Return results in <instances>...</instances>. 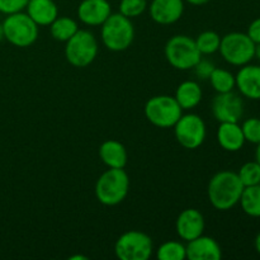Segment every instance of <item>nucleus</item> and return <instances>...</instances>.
<instances>
[{
	"label": "nucleus",
	"mask_w": 260,
	"mask_h": 260,
	"mask_svg": "<svg viewBox=\"0 0 260 260\" xmlns=\"http://www.w3.org/2000/svg\"><path fill=\"white\" fill-rule=\"evenodd\" d=\"M156 258L159 260H184L187 259V249L180 241H165L157 248Z\"/></svg>",
	"instance_id": "obj_24"
},
{
	"label": "nucleus",
	"mask_w": 260,
	"mask_h": 260,
	"mask_svg": "<svg viewBox=\"0 0 260 260\" xmlns=\"http://www.w3.org/2000/svg\"><path fill=\"white\" fill-rule=\"evenodd\" d=\"M149 12L151 19L157 24H174L183 17L184 0H152Z\"/></svg>",
	"instance_id": "obj_13"
},
{
	"label": "nucleus",
	"mask_w": 260,
	"mask_h": 260,
	"mask_svg": "<svg viewBox=\"0 0 260 260\" xmlns=\"http://www.w3.org/2000/svg\"><path fill=\"white\" fill-rule=\"evenodd\" d=\"M3 24L4 38L15 47H29L37 41L40 29L27 13L18 12L7 15Z\"/></svg>",
	"instance_id": "obj_4"
},
{
	"label": "nucleus",
	"mask_w": 260,
	"mask_h": 260,
	"mask_svg": "<svg viewBox=\"0 0 260 260\" xmlns=\"http://www.w3.org/2000/svg\"><path fill=\"white\" fill-rule=\"evenodd\" d=\"M239 203L246 215L260 217V184L244 187Z\"/></svg>",
	"instance_id": "obj_22"
},
{
	"label": "nucleus",
	"mask_w": 260,
	"mask_h": 260,
	"mask_svg": "<svg viewBox=\"0 0 260 260\" xmlns=\"http://www.w3.org/2000/svg\"><path fill=\"white\" fill-rule=\"evenodd\" d=\"M255 249H256V251L260 254V233L256 235V238H255Z\"/></svg>",
	"instance_id": "obj_33"
},
{
	"label": "nucleus",
	"mask_w": 260,
	"mask_h": 260,
	"mask_svg": "<svg viewBox=\"0 0 260 260\" xmlns=\"http://www.w3.org/2000/svg\"><path fill=\"white\" fill-rule=\"evenodd\" d=\"M255 160L260 164V142L256 145V151H255Z\"/></svg>",
	"instance_id": "obj_34"
},
{
	"label": "nucleus",
	"mask_w": 260,
	"mask_h": 260,
	"mask_svg": "<svg viewBox=\"0 0 260 260\" xmlns=\"http://www.w3.org/2000/svg\"><path fill=\"white\" fill-rule=\"evenodd\" d=\"M103 45L113 52H122L131 47L135 40V27L131 19L121 13H112L102 24Z\"/></svg>",
	"instance_id": "obj_3"
},
{
	"label": "nucleus",
	"mask_w": 260,
	"mask_h": 260,
	"mask_svg": "<svg viewBox=\"0 0 260 260\" xmlns=\"http://www.w3.org/2000/svg\"><path fill=\"white\" fill-rule=\"evenodd\" d=\"M29 0H0V13L3 14H13V13L23 12Z\"/></svg>",
	"instance_id": "obj_29"
},
{
	"label": "nucleus",
	"mask_w": 260,
	"mask_h": 260,
	"mask_svg": "<svg viewBox=\"0 0 260 260\" xmlns=\"http://www.w3.org/2000/svg\"><path fill=\"white\" fill-rule=\"evenodd\" d=\"M99 157L108 168L124 169L128 160V154L123 144L117 140H107L99 147Z\"/></svg>",
	"instance_id": "obj_18"
},
{
	"label": "nucleus",
	"mask_w": 260,
	"mask_h": 260,
	"mask_svg": "<svg viewBox=\"0 0 260 260\" xmlns=\"http://www.w3.org/2000/svg\"><path fill=\"white\" fill-rule=\"evenodd\" d=\"M147 9V0H121L119 2V13L124 17L137 18L144 14Z\"/></svg>",
	"instance_id": "obj_27"
},
{
	"label": "nucleus",
	"mask_w": 260,
	"mask_h": 260,
	"mask_svg": "<svg viewBox=\"0 0 260 260\" xmlns=\"http://www.w3.org/2000/svg\"><path fill=\"white\" fill-rule=\"evenodd\" d=\"M206 222L202 213L196 208H187L182 211L175 221V231L184 241H190L205 233Z\"/></svg>",
	"instance_id": "obj_12"
},
{
	"label": "nucleus",
	"mask_w": 260,
	"mask_h": 260,
	"mask_svg": "<svg viewBox=\"0 0 260 260\" xmlns=\"http://www.w3.org/2000/svg\"><path fill=\"white\" fill-rule=\"evenodd\" d=\"M243 189L244 185L238 173L222 170L216 173L208 183V201L216 210L229 211L238 205Z\"/></svg>",
	"instance_id": "obj_1"
},
{
	"label": "nucleus",
	"mask_w": 260,
	"mask_h": 260,
	"mask_svg": "<svg viewBox=\"0 0 260 260\" xmlns=\"http://www.w3.org/2000/svg\"><path fill=\"white\" fill-rule=\"evenodd\" d=\"M4 40V30H3V24L0 23V41Z\"/></svg>",
	"instance_id": "obj_37"
},
{
	"label": "nucleus",
	"mask_w": 260,
	"mask_h": 260,
	"mask_svg": "<svg viewBox=\"0 0 260 260\" xmlns=\"http://www.w3.org/2000/svg\"><path fill=\"white\" fill-rule=\"evenodd\" d=\"M145 117L147 121L159 128L174 127L182 117L183 109L177 99L170 95H155L145 104Z\"/></svg>",
	"instance_id": "obj_7"
},
{
	"label": "nucleus",
	"mask_w": 260,
	"mask_h": 260,
	"mask_svg": "<svg viewBox=\"0 0 260 260\" xmlns=\"http://www.w3.org/2000/svg\"><path fill=\"white\" fill-rule=\"evenodd\" d=\"M246 35L250 37V40L253 41L254 43H260V18H256L253 22L249 24L248 32Z\"/></svg>",
	"instance_id": "obj_31"
},
{
	"label": "nucleus",
	"mask_w": 260,
	"mask_h": 260,
	"mask_svg": "<svg viewBox=\"0 0 260 260\" xmlns=\"http://www.w3.org/2000/svg\"><path fill=\"white\" fill-rule=\"evenodd\" d=\"M129 190V177L124 169L109 168L95 183V197L104 206H117L126 200Z\"/></svg>",
	"instance_id": "obj_2"
},
{
	"label": "nucleus",
	"mask_w": 260,
	"mask_h": 260,
	"mask_svg": "<svg viewBox=\"0 0 260 260\" xmlns=\"http://www.w3.org/2000/svg\"><path fill=\"white\" fill-rule=\"evenodd\" d=\"M217 141L223 150L236 152L243 149L245 144L241 126L239 122H222L217 128Z\"/></svg>",
	"instance_id": "obj_17"
},
{
	"label": "nucleus",
	"mask_w": 260,
	"mask_h": 260,
	"mask_svg": "<svg viewBox=\"0 0 260 260\" xmlns=\"http://www.w3.org/2000/svg\"><path fill=\"white\" fill-rule=\"evenodd\" d=\"M184 2H187L188 4H190V5H196V7H200V5L207 4L210 0H184Z\"/></svg>",
	"instance_id": "obj_32"
},
{
	"label": "nucleus",
	"mask_w": 260,
	"mask_h": 260,
	"mask_svg": "<svg viewBox=\"0 0 260 260\" xmlns=\"http://www.w3.org/2000/svg\"><path fill=\"white\" fill-rule=\"evenodd\" d=\"M79 30L78 23L70 17H57L50 24V32L53 40L66 42Z\"/></svg>",
	"instance_id": "obj_21"
},
{
	"label": "nucleus",
	"mask_w": 260,
	"mask_h": 260,
	"mask_svg": "<svg viewBox=\"0 0 260 260\" xmlns=\"http://www.w3.org/2000/svg\"><path fill=\"white\" fill-rule=\"evenodd\" d=\"M65 43V57L74 68H86L98 56V41L93 33L86 29H79Z\"/></svg>",
	"instance_id": "obj_6"
},
{
	"label": "nucleus",
	"mask_w": 260,
	"mask_h": 260,
	"mask_svg": "<svg viewBox=\"0 0 260 260\" xmlns=\"http://www.w3.org/2000/svg\"><path fill=\"white\" fill-rule=\"evenodd\" d=\"M239 178L244 187L260 184V164L258 161L245 162L238 172Z\"/></svg>",
	"instance_id": "obj_26"
},
{
	"label": "nucleus",
	"mask_w": 260,
	"mask_h": 260,
	"mask_svg": "<svg viewBox=\"0 0 260 260\" xmlns=\"http://www.w3.org/2000/svg\"><path fill=\"white\" fill-rule=\"evenodd\" d=\"M165 58L177 70H190L202 58L193 38L185 35H175L169 38L164 48Z\"/></svg>",
	"instance_id": "obj_5"
},
{
	"label": "nucleus",
	"mask_w": 260,
	"mask_h": 260,
	"mask_svg": "<svg viewBox=\"0 0 260 260\" xmlns=\"http://www.w3.org/2000/svg\"><path fill=\"white\" fill-rule=\"evenodd\" d=\"M185 249L187 259L189 260H220L222 258L220 244L211 236H198L188 241Z\"/></svg>",
	"instance_id": "obj_15"
},
{
	"label": "nucleus",
	"mask_w": 260,
	"mask_h": 260,
	"mask_svg": "<svg viewBox=\"0 0 260 260\" xmlns=\"http://www.w3.org/2000/svg\"><path fill=\"white\" fill-rule=\"evenodd\" d=\"M112 14L108 0H83L78 7V17L81 23L89 27H98Z\"/></svg>",
	"instance_id": "obj_14"
},
{
	"label": "nucleus",
	"mask_w": 260,
	"mask_h": 260,
	"mask_svg": "<svg viewBox=\"0 0 260 260\" xmlns=\"http://www.w3.org/2000/svg\"><path fill=\"white\" fill-rule=\"evenodd\" d=\"M25 9L38 27L50 25L58 17V8L53 0H29Z\"/></svg>",
	"instance_id": "obj_19"
},
{
	"label": "nucleus",
	"mask_w": 260,
	"mask_h": 260,
	"mask_svg": "<svg viewBox=\"0 0 260 260\" xmlns=\"http://www.w3.org/2000/svg\"><path fill=\"white\" fill-rule=\"evenodd\" d=\"M88 256H83V255H74L70 256V260H86Z\"/></svg>",
	"instance_id": "obj_35"
},
{
	"label": "nucleus",
	"mask_w": 260,
	"mask_h": 260,
	"mask_svg": "<svg viewBox=\"0 0 260 260\" xmlns=\"http://www.w3.org/2000/svg\"><path fill=\"white\" fill-rule=\"evenodd\" d=\"M152 251L151 238L139 230L123 233L114 244V254L119 260H147L151 258Z\"/></svg>",
	"instance_id": "obj_9"
},
{
	"label": "nucleus",
	"mask_w": 260,
	"mask_h": 260,
	"mask_svg": "<svg viewBox=\"0 0 260 260\" xmlns=\"http://www.w3.org/2000/svg\"><path fill=\"white\" fill-rule=\"evenodd\" d=\"M244 137H245V141L250 142V144L258 145L260 142V118H255V117H251L248 118L246 121H244L243 126Z\"/></svg>",
	"instance_id": "obj_28"
},
{
	"label": "nucleus",
	"mask_w": 260,
	"mask_h": 260,
	"mask_svg": "<svg viewBox=\"0 0 260 260\" xmlns=\"http://www.w3.org/2000/svg\"><path fill=\"white\" fill-rule=\"evenodd\" d=\"M215 68L216 66L213 65V62H211V61L208 60H202V58H201V60L196 63L193 70H194V74L197 75V78L202 79V80H207V79H210L211 74H212V71L215 70Z\"/></svg>",
	"instance_id": "obj_30"
},
{
	"label": "nucleus",
	"mask_w": 260,
	"mask_h": 260,
	"mask_svg": "<svg viewBox=\"0 0 260 260\" xmlns=\"http://www.w3.org/2000/svg\"><path fill=\"white\" fill-rule=\"evenodd\" d=\"M202 95V88L197 81L185 80L178 85L174 98L183 111H190L201 103Z\"/></svg>",
	"instance_id": "obj_20"
},
{
	"label": "nucleus",
	"mask_w": 260,
	"mask_h": 260,
	"mask_svg": "<svg viewBox=\"0 0 260 260\" xmlns=\"http://www.w3.org/2000/svg\"><path fill=\"white\" fill-rule=\"evenodd\" d=\"M255 57H258V60L260 61V43L255 45Z\"/></svg>",
	"instance_id": "obj_36"
},
{
	"label": "nucleus",
	"mask_w": 260,
	"mask_h": 260,
	"mask_svg": "<svg viewBox=\"0 0 260 260\" xmlns=\"http://www.w3.org/2000/svg\"><path fill=\"white\" fill-rule=\"evenodd\" d=\"M218 51L228 63L244 66L255 57V43L246 33L231 32L221 37Z\"/></svg>",
	"instance_id": "obj_8"
},
{
	"label": "nucleus",
	"mask_w": 260,
	"mask_h": 260,
	"mask_svg": "<svg viewBox=\"0 0 260 260\" xmlns=\"http://www.w3.org/2000/svg\"><path fill=\"white\" fill-rule=\"evenodd\" d=\"M211 111L216 121L239 122L244 114V102L235 91L217 93L211 104Z\"/></svg>",
	"instance_id": "obj_11"
},
{
	"label": "nucleus",
	"mask_w": 260,
	"mask_h": 260,
	"mask_svg": "<svg viewBox=\"0 0 260 260\" xmlns=\"http://www.w3.org/2000/svg\"><path fill=\"white\" fill-rule=\"evenodd\" d=\"M236 88L245 98L251 101H260V66L246 65L241 66L235 76Z\"/></svg>",
	"instance_id": "obj_16"
},
{
	"label": "nucleus",
	"mask_w": 260,
	"mask_h": 260,
	"mask_svg": "<svg viewBox=\"0 0 260 260\" xmlns=\"http://www.w3.org/2000/svg\"><path fill=\"white\" fill-rule=\"evenodd\" d=\"M207 129L206 123L198 114H182L174 124V136L184 149H198L205 142Z\"/></svg>",
	"instance_id": "obj_10"
},
{
	"label": "nucleus",
	"mask_w": 260,
	"mask_h": 260,
	"mask_svg": "<svg viewBox=\"0 0 260 260\" xmlns=\"http://www.w3.org/2000/svg\"><path fill=\"white\" fill-rule=\"evenodd\" d=\"M194 42L201 55H212V53L217 52L220 48L221 37L218 33L213 32V30H205L197 36Z\"/></svg>",
	"instance_id": "obj_25"
},
{
	"label": "nucleus",
	"mask_w": 260,
	"mask_h": 260,
	"mask_svg": "<svg viewBox=\"0 0 260 260\" xmlns=\"http://www.w3.org/2000/svg\"><path fill=\"white\" fill-rule=\"evenodd\" d=\"M208 80H210L211 85L215 89L216 93L233 91L236 86L235 75L229 70H225V69L215 68Z\"/></svg>",
	"instance_id": "obj_23"
}]
</instances>
